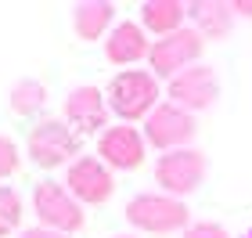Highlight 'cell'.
Masks as SVG:
<instances>
[{
	"instance_id": "obj_12",
	"label": "cell",
	"mask_w": 252,
	"mask_h": 238,
	"mask_svg": "<svg viewBox=\"0 0 252 238\" xmlns=\"http://www.w3.org/2000/svg\"><path fill=\"white\" fill-rule=\"evenodd\" d=\"M152 54V43L144 36V26H137V22H119V26H112L108 40H105V58L112 65H133Z\"/></svg>"
},
{
	"instance_id": "obj_2",
	"label": "cell",
	"mask_w": 252,
	"mask_h": 238,
	"mask_svg": "<svg viewBox=\"0 0 252 238\" xmlns=\"http://www.w3.org/2000/svg\"><path fill=\"white\" fill-rule=\"evenodd\" d=\"M126 220L137 231L148 235H169V231H188L191 228V209L173 195L162 191H144L126 202Z\"/></svg>"
},
{
	"instance_id": "obj_7",
	"label": "cell",
	"mask_w": 252,
	"mask_h": 238,
	"mask_svg": "<svg viewBox=\"0 0 252 238\" xmlns=\"http://www.w3.org/2000/svg\"><path fill=\"white\" fill-rule=\"evenodd\" d=\"M65 188L79 206H105L116 191V177L97 155H79L65 173Z\"/></svg>"
},
{
	"instance_id": "obj_18",
	"label": "cell",
	"mask_w": 252,
	"mask_h": 238,
	"mask_svg": "<svg viewBox=\"0 0 252 238\" xmlns=\"http://www.w3.org/2000/svg\"><path fill=\"white\" fill-rule=\"evenodd\" d=\"M18 166H22V152H18V144L7 137V134H0V180L11 177V173H18Z\"/></svg>"
},
{
	"instance_id": "obj_9",
	"label": "cell",
	"mask_w": 252,
	"mask_h": 238,
	"mask_svg": "<svg viewBox=\"0 0 252 238\" xmlns=\"http://www.w3.org/2000/svg\"><path fill=\"white\" fill-rule=\"evenodd\" d=\"M216 98H220V79H216V72L209 65H202V62L169 79V101L180 105L184 112H191V116L213 108Z\"/></svg>"
},
{
	"instance_id": "obj_5",
	"label": "cell",
	"mask_w": 252,
	"mask_h": 238,
	"mask_svg": "<svg viewBox=\"0 0 252 238\" xmlns=\"http://www.w3.org/2000/svg\"><path fill=\"white\" fill-rule=\"evenodd\" d=\"M32 213H36L40 228H51V231H62V235H72L87 224L83 206L68 195L65 184H54V180H40L32 188Z\"/></svg>"
},
{
	"instance_id": "obj_20",
	"label": "cell",
	"mask_w": 252,
	"mask_h": 238,
	"mask_svg": "<svg viewBox=\"0 0 252 238\" xmlns=\"http://www.w3.org/2000/svg\"><path fill=\"white\" fill-rule=\"evenodd\" d=\"M18 238H68V235H62V231H51V228H40V224H36V228H26Z\"/></svg>"
},
{
	"instance_id": "obj_16",
	"label": "cell",
	"mask_w": 252,
	"mask_h": 238,
	"mask_svg": "<svg viewBox=\"0 0 252 238\" xmlns=\"http://www.w3.org/2000/svg\"><path fill=\"white\" fill-rule=\"evenodd\" d=\"M11 112L15 116H36V112L47 105V87L40 83V79H18L15 87H11Z\"/></svg>"
},
{
	"instance_id": "obj_3",
	"label": "cell",
	"mask_w": 252,
	"mask_h": 238,
	"mask_svg": "<svg viewBox=\"0 0 252 238\" xmlns=\"http://www.w3.org/2000/svg\"><path fill=\"white\" fill-rule=\"evenodd\" d=\"M26 152L40 170L72 166L79 159V134L68 127L65 119H40L36 127L29 130Z\"/></svg>"
},
{
	"instance_id": "obj_1",
	"label": "cell",
	"mask_w": 252,
	"mask_h": 238,
	"mask_svg": "<svg viewBox=\"0 0 252 238\" xmlns=\"http://www.w3.org/2000/svg\"><path fill=\"white\" fill-rule=\"evenodd\" d=\"M105 98H108V108L123 123L148 119L158 108V79L148 69H126L119 76H112Z\"/></svg>"
},
{
	"instance_id": "obj_8",
	"label": "cell",
	"mask_w": 252,
	"mask_h": 238,
	"mask_svg": "<svg viewBox=\"0 0 252 238\" xmlns=\"http://www.w3.org/2000/svg\"><path fill=\"white\" fill-rule=\"evenodd\" d=\"M194 130H198L194 127V116L184 112L180 105H173V101L158 105L152 116L144 119V141L155 144V148H162V152H180L194 137Z\"/></svg>"
},
{
	"instance_id": "obj_15",
	"label": "cell",
	"mask_w": 252,
	"mask_h": 238,
	"mask_svg": "<svg viewBox=\"0 0 252 238\" xmlns=\"http://www.w3.org/2000/svg\"><path fill=\"white\" fill-rule=\"evenodd\" d=\"M184 18H188V4H180V0H144L141 4V26L158 33V36L184 29Z\"/></svg>"
},
{
	"instance_id": "obj_11",
	"label": "cell",
	"mask_w": 252,
	"mask_h": 238,
	"mask_svg": "<svg viewBox=\"0 0 252 238\" xmlns=\"http://www.w3.org/2000/svg\"><path fill=\"white\" fill-rule=\"evenodd\" d=\"M65 123L76 134H105L108 130V98L97 87H76L65 98Z\"/></svg>"
},
{
	"instance_id": "obj_13",
	"label": "cell",
	"mask_w": 252,
	"mask_h": 238,
	"mask_svg": "<svg viewBox=\"0 0 252 238\" xmlns=\"http://www.w3.org/2000/svg\"><path fill=\"white\" fill-rule=\"evenodd\" d=\"M112 18H116V4H108V0H83L72 7V29L83 43H94L105 36Z\"/></svg>"
},
{
	"instance_id": "obj_14",
	"label": "cell",
	"mask_w": 252,
	"mask_h": 238,
	"mask_svg": "<svg viewBox=\"0 0 252 238\" xmlns=\"http://www.w3.org/2000/svg\"><path fill=\"white\" fill-rule=\"evenodd\" d=\"M188 15L194 18V29L205 40H220L234 26V7L223 0H194V4H188Z\"/></svg>"
},
{
	"instance_id": "obj_17",
	"label": "cell",
	"mask_w": 252,
	"mask_h": 238,
	"mask_svg": "<svg viewBox=\"0 0 252 238\" xmlns=\"http://www.w3.org/2000/svg\"><path fill=\"white\" fill-rule=\"evenodd\" d=\"M18 224H22V195L15 188L0 184V238L18 231Z\"/></svg>"
},
{
	"instance_id": "obj_21",
	"label": "cell",
	"mask_w": 252,
	"mask_h": 238,
	"mask_svg": "<svg viewBox=\"0 0 252 238\" xmlns=\"http://www.w3.org/2000/svg\"><path fill=\"white\" fill-rule=\"evenodd\" d=\"M231 7H234V15L252 18V0H231Z\"/></svg>"
},
{
	"instance_id": "obj_19",
	"label": "cell",
	"mask_w": 252,
	"mask_h": 238,
	"mask_svg": "<svg viewBox=\"0 0 252 238\" xmlns=\"http://www.w3.org/2000/svg\"><path fill=\"white\" fill-rule=\"evenodd\" d=\"M184 238H231V231H227L223 224H216V220H198L184 231Z\"/></svg>"
},
{
	"instance_id": "obj_10",
	"label": "cell",
	"mask_w": 252,
	"mask_h": 238,
	"mask_svg": "<svg viewBox=\"0 0 252 238\" xmlns=\"http://www.w3.org/2000/svg\"><path fill=\"white\" fill-rule=\"evenodd\" d=\"M148 155V141L141 137V130L130 127V123H119V127H108L97 137V159L108 170H137Z\"/></svg>"
},
{
	"instance_id": "obj_22",
	"label": "cell",
	"mask_w": 252,
	"mask_h": 238,
	"mask_svg": "<svg viewBox=\"0 0 252 238\" xmlns=\"http://www.w3.org/2000/svg\"><path fill=\"white\" fill-rule=\"evenodd\" d=\"M116 238H133V235H116Z\"/></svg>"
},
{
	"instance_id": "obj_6",
	"label": "cell",
	"mask_w": 252,
	"mask_h": 238,
	"mask_svg": "<svg viewBox=\"0 0 252 238\" xmlns=\"http://www.w3.org/2000/svg\"><path fill=\"white\" fill-rule=\"evenodd\" d=\"M205 170H209V163H205V155L198 148L166 152L155 163V184L162 188V195L184 199L191 191H198V184L205 180Z\"/></svg>"
},
{
	"instance_id": "obj_4",
	"label": "cell",
	"mask_w": 252,
	"mask_h": 238,
	"mask_svg": "<svg viewBox=\"0 0 252 238\" xmlns=\"http://www.w3.org/2000/svg\"><path fill=\"white\" fill-rule=\"evenodd\" d=\"M202 47H205V36L198 29H177L169 33V36H158L152 43V54H148V65H152V76L158 79H173L180 76L184 69H191V65H198L202 58Z\"/></svg>"
}]
</instances>
